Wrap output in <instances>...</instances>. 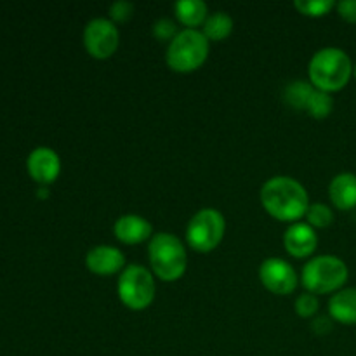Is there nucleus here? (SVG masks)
Wrapping results in <instances>:
<instances>
[{
  "label": "nucleus",
  "instance_id": "nucleus-20",
  "mask_svg": "<svg viewBox=\"0 0 356 356\" xmlns=\"http://www.w3.org/2000/svg\"><path fill=\"white\" fill-rule=\"evenodd\" d=\"M305 218L312 228H327V226L332 225L334 212L325 204H309Z\"/></svg>",
  "mask_w": 356,
  "mask_h": 356
},
{
  "label": "nucleus",
  "instance_id": "nucleus-21",
  "mask_svg": "<svg viewBox=\"0 0 356 356\" xmlns=\"http://www.w3.org/2000/svg\"><path fill=\"white\" fill-rule=\"evenodd\" d=\"M294 6L305 16L318 17L325 16L330 9H334L336 2L334 0H296Z\"/></svg>",
  "mask_w": 356,
  "mask_h": 356
},
{
  "label": "nucleus",
  "instance_id": "nucleus-7",
  "mask_svg": "<svg viewBox=\"0 0 356 356\" xmlns=\"http://www.w3.org/2000/svg\"><path fill=\"white\" fill-rule=\"evenodd\" d=\"M225 216L216 209H200L190 219L186 228V240L197 252H211L221 243L225 236Z\"/></svg>",
  "mask_w": 356,
  "mask_h": 356
},
{
  "label": "nucleus",
  "instance_id": "nucleus-12",
  "mask_svg": "<svg viewBox=\"0 0 356 356\" xmlns=\"http://www.w3.org/2000/svg\"><path fill=\"white\" fill-rule=\"evenodd\" d=\"M284 245L291 256L302 259L315 252L318 245V236H316L315 228H312L308 222H294L285 229Z\"/></svg>",
  "mask_w": 356,
  "mask_h": 356
},
{
  "label": "nucleus",
  "instance_id": "nucleus-8",
  "mask_svg": "<svg viewBox=\"0 0 356 356\" xmlns=\"http://www.w3.org/2000/svg\"><path fill=\"white\" fill-rule=\"evenodd\" d=\"M83 47L92 58L108 59L115 54L120 44L117 24L108 17H94L83 28Z\"/></svg>",
  "mask_w": 356,
  "mask_h": 356
},
{
  "label": "nucleus",
  "instance_id": "nucleus-18",
  "mask_svg": "<svg viewBox=\"0 0 356 356\" xmlns=\"http://www.w3.org/2000/svg\"><path fill=\"white\" fill-rule=\"evenodd\" d=\"M313 90H315V87L306 80H294L285 87L284 97L287 104H291L296 110H306V104H308Z\"/></svg>",
  "mask_w": 356,
  "mask_h": 356
},
{
  "label": "nucleus",
  "instance_id": "nucleus-14",
  "mask_svg": "<svg viewBox=\"0 0 356 356\" xmlns=\"http://www.w3.org/2000/svg\"><path fill=\"white\" fill-rule=\"evenodd\" d=\"M329 197L334 207L339 211H351L356 207V174L341 172L330 181Z\"/></svg>",
  "mask_w": 356,
  "mask_h": 356
},
{
  "label": "nucleus",
  "instance_id": "nucleus-5",
  "mask_svg": "<svg viewBox=\"0 0 356 356\" xmlns=\"http://www.w3.org/2000/svg\"><path fill=\"white\" fill-rule=\"evenodd\" d=\"M209 38L200 30H181L169 42L167 47V65L179 73H190L200 68L209 56Z\"/></svg>",
  "mask_w": 356,
  "mask_h": 356
},
{
  "label": "nucleus",
  "instance_id": "nucleus-10",
  "mask_svg": "<svg viewBox=\"0 0 356 356\" xmlns=\"http://www.w3.org/2000/svg\"><path fill=\"white\" fill-rule=\"evenodd\" d=\"M26 167L30 176L40 186H49V184L58 179L59 172H61V159L52 148L38 146L28 155Z\"/></svg>",
  "mask_w": 356,
  "mask_h": 356
},
{
  "label": "nucleus",
  "instance_id": "nucleus-2",
  "mask_svg": "<svg viewBox=\"0 0 356 356\" xmlns=\"http://www.w3.org/2000/svg\"><path fill=\"white\" fill-rule=\"evenodd\" d=\"M309 83L315 89L336 92L346 87L353 75V63L339 47H323L313 54L308 66Z\"/></svg>",
  "mask_w": 356,
  "mask_h": 356
},
{
  "label": "nucleus",
  "instance_id": "nucleus-9",
  "mask_svg": "<svg viewBox=\"0 0 356 356\" xmlns=\"http://www.w3.org/2000/svg\"><path fill=\"white\" fill-rule=\"evenodd\" d=\"M261 284L270 292L278 296H287L298 287V275L296 270L280 257H268L259 266Z\"/></svg>",
  "mask_w": 356,
  "mask_h": 356
},
{
  "label": "nucleus",
  "instance_id": "nucleus-15",
  "mask_svg": "<svg viewBox=\"0 0 356 356\" xmlns=\"http://www.w3.org/2000/svg\"><path fill=\"white\" fill-rule=\"evenodd\" d=\"M329 313L336 322L356 325V289L337 291L329 301Z\"/></svg>",
  "mask_w": 356,
  "mask_h": 356
},
{
  "label": "nucleus",
  "instance_id": "nucleus-19",
  "mask_svg": "<svg viewBox=\"0 0 356 356\" xmlns=\"http://www.w3.org/2000/svg\"><path fill=\"white\" fill-rule=\"evenodd\" d=\"M334 108V99L329 92L325 90L315 89L312 97H309L308 104H306V111L312 115L313 118H325L329 117L330 111Z\"/></svg>",
  "mask_w": 356,
  "mask_h": 356
},
{
  "label": "nucleus",
  "instance_id": "nucleus-11",
  "mask_svg": "<svg viewBox=\"0 0 356 356\" xmlns=\"http://www.w3.org/2000/svg\"><path fill=\"white\" fill-rule=\"evenodd\" d=\"M86 266L90 273L108 277L124 271L125 256L113 245H96L87 252Z\"/></svg>",
  "mask_w": 356,
  "mask_h": 356
},
{
  "label": "nucleus",
  "instance_id": "nucleus-16",
  "mask_svg": "<svg viewBox=\"0 0 356 356\" xmlns=\"http://www.w3.org/2000/svg\"><path fill=\"white\" fill-rule=\"evenodd\" d=\"M174 13L177 19L191 30H197V26L204 24L209 17L207 3L202 0H177L174 3Z\"/></svg>",
  "mask_w": 356,
  "mask_h": 356
},
{
  "label": "nucleus",
  "instance_id": "nucleus-25",
  "mask_svg": "<svg viewBox=\"0 0 356 356\" xmlns=\"http://www.w3.org/2000/svg\"><path fill=\"white\" fill-rule=\"evenodd\" d=\"M336 7L343 19H346L348 23H356V0H341Z\"/></svg>",
  "mask_w": 356,
  "mask_h": 356
},
{
  "label": "nucleus",
  "instance_id": "nucleus-17",
  "mask_svg": "<svg viewBox=\"0 0 356 356\" xmlns=\"http://www.w3.org/2000/svg\"><path fill=\"white\" fill-rule=\"evenodd\" d=\"M233 31V17L225 10H216V13L209 14V17L204 23V30L202 33L209 38V40H225L232 35Z\"/></svg>",
  "mask_w": 356,
  "mask_h": 356
},
{
  "label": "nucleus",
  "instance_id": "nucleus-24",
  "mask_svg": "<svg viewBox=\"0 0 356 356\" xmlns=\"http://www.w3.org/2000/svg\"><path fill=\"white\" fill-rule=\"evenodd\" d=\"M153 35H155V38H159V40H174V37H176L179 31H177L176 28V23H174L172 19H169V17H160V19L155 21V24H153L152 28Z\"/></svg>",
  "mask_w": 356,
  "mask_h": 356
},
{
  "label": "nucleus",
  "instance_id": "nucleus-6",
  "mask_svg": "<svg viewBox=\"0 0 356 356\" xmlns=\"http://www.w3.org/2000/svg\"><path fill=\"white\" fill-rule=\"evenodd\" d=\"M117 292L124 306L134 312H143L155 299L153 273L139 264H129L118 277Z\"/></svg>",
  "mask_w": 356,
  "mask_h": 356
},
{
  "label": "nucleus",
  "instance_id": "nucleus-1",
  "mask_svg": "<svg viewBox=\"0 0 356 356\" xmlns=\"http://www.w3.org/2000/svg\"><path fill=\"white\" fill-rule=\"evenodd\" d=\"M261 204L270 216L280 221H299L309 207L306 188L289 176L270 177L261 188Z\"/></svg>",
  "mask_w": 356,
  "mask_h": 356
},
{
  "label": "nucleus",
  "instance_id": "nucleus-13",
  "mask_svg": "<svg viewBox=\"0 0 356 356\" xmlns=\"http://www.w3.org/2000/svg\"><path fill=\"white\" fill-rule=\"evenodd\" d=\"M152 222L138 214L120 216L113 226L115 236L127 245H136L148 240L152 236Z\"/></svg>",
  "mask_w": 356,
  "mask_h": 356
},
{
  "label": "nucleus",
  "instance_id": "nucleus-4",
  "mask_svg": "<svg viewBox=\"0 0 356 356\" xmlns=\"http://www.w3.org/2000/svg\"><path fill=\"white\" fill-rule=\"evenodd\" d=\"M348 275H350V270L341 257L323 254V256L313 257L305 264L301 282L308 292L330 294V292H337L343 289L348 280Z\"/></svg>",
  "mask_w": 356,
  "mask_h": 356
},
{
  "label": "nucleus",
  "instance_id": "nucleus-26",
  "mask_svg": "<svg viewBox=\"0 0 356 356\" xmlns=\"http://www.w3.org/2000/svg\"><path fill=\"white\" fill-rule=\"evenodd\" d=\"M312 327L316 334L323 336V334H327L330 329H332V323H330V318H327V316H320V318L313 320Z\"/></svg>",
  "mask_w": 356,
  "mask_h": 356
},
{
  "label": "nucleus",
  "instance_id": "nucleus-22",
  "mask_svg": "<svg viewBox=\"0 0 356 356\" xmlns=\"http://www.w3.org/2000/svg\"><path fill=\"white\" fill-rule=\"evenodd\" d=\"M294 308L299 316H302V318H312V316L316 315V312H318L320 308L318 298H316V294H313V292H302V294H299L298 299H296Z\"/></svg>",
  "mask_w": 356,
  "mask_h": 356
},
{
  "label": "nucleus",
  "instance_id": "nucleus-28",
  "mask_svg": "<svg viewBox=\"0 0 356 356\" xmlns=\"http://www.w3.org/2000/svg\"><path fill=\"white\" fill-rule=\"evenodd\" d=\"M353 75H355V79H356V65L353 66Z\"/></svg>",
  "mask_w": 356,
  "mask_h": 356
},
{
  "label": "nucleus",
  "instance_id": "nucleus-3",
  "mask_svg": "<svg viewBox=\"0 0 356 356\" xmlns=\"http://www.w3.org/2000/svg\"><path fill=\"white\" fill-rule=\"evenodd\" d=\"M148 257L155 277L163 282H176L184 275L188 254L183 242L172 233H156L148 245Z\"/></svg>",
  "mask_w": 356,
  "mask_h": 356
},
{
  "label": "nucleus",
  "instance_id": "nucleus-27",
  "mask_svg": "<svg viewBox=\"0 0 356 356\" xmlns=\"http://www.w3.org/2000/svg\"><path fill=\"white\" fill-rule=\"evenodd\" d=\"M37 193H38V197L45 198V197H47V193H49L47 186H42V188H40V190H38V191H37Z\"/></svg>",
  "mask_w": 356,
  "mask_h": 356
},
{
  "label": "nucleus",
  "instance_id": "nucleus-23",
  "mask_svg": "<svg viewBox=\"0 0 356 356\" xmlns=\"http://www.w3.org/2000/svg\"><path fill=\"white\" fill-rule=\"evenodd\" d=\"M108 13H110V19L113 23H125L134 14V3L129 2V0H117V2L111 3Z\"/></svg>",
  "mask_w": 356,
  "mask_h": 356
}]
</instances>
